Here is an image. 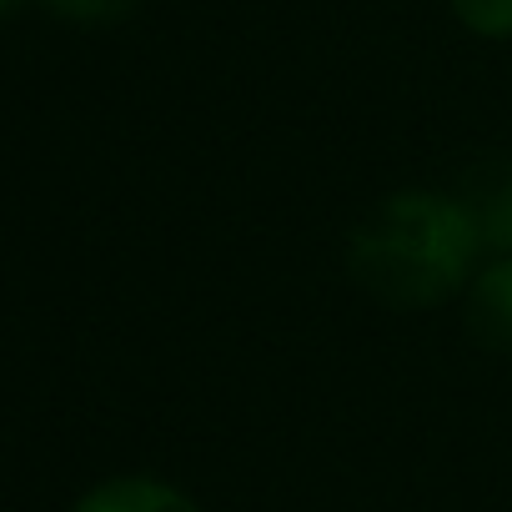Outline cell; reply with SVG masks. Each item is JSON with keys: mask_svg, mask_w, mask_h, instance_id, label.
<instances>
[{"mask_svg": "<svg viewBox=\"0 0 512 512\" xmlns=\"http://www.w3.org/2000/svg\"><path fill=\"white\" fill-rule=\"evenodd\" d=\"M467 332L487 352H512V256L482 267L467 292Z\"/></svg>", "mask_w": 512, "mask_h": 512, "instance_id": "2", "label": "cell"}, {"mask_svg": "<svg viewBox=\"0 0 512 512\" xmlns=\"http://www.w3.org/2000/svg\"><path fill=\"white\" fill-rule=\"evenodd\" d=\"M16 6H21V0H0V16H11Z\"/></svg>", "mask_w": 512, "mask_h": 512, "instance_id": "7", "label": "cell"}, {"mask_svg": "<svg viewBox=\"0 0 512 512\" xmlns=\"http://www.w3.org/2000/svg\"><path fill=\"white\" fill-rule=\"evenodd\" d=\"M452 11L472 36H487V41L512 36V0H452Z\"/></svg>", "mask_w": 512, "mask_h": 512, "instance_id": "5", "label": "cell"}, {"mask_svg": "<svg viewBox=\"0 0 512 512\" xmlns=\"http://www.w3.org/2000/svg\"><path fill=\"white\" fill-rule=\"evenodd\" d=\"M76 512H201V507L156 477H116V482H101L96 492H86L76 502Z\"/></svg>", "mask_w": 512, "mask_h": 512, "instance_id": "3", "label": "cell"}, {"mask_svg": "<svg viewBox=\"0 0 512 512\" xmlns=\"http://www.w3.org/2000/svg\"><path fill=\"white\" fill-rule=\"evenodd\" d=\"M482 251V231L467 201L437 191H397L372 206L352 241V282L397 312H422L467 287V272Z\"/></svg>", "mask_w": 512, "mask_h": 512, "instance_id": "1", "label": "cell"}, {"mask_svg": "<svg viewBox=\"0 0 512 512\" xmlns=\"http://www.w3.org/2000/svg\"><path fill=\"white\" fill-rule=\"evenodd\" d=\"M46 6L76 26H116V21L141 11V0H46Z\"/></svg>", "mask_w": 512, "mask_h": 512, "instance_id": "6", "label": "cell"}, {"mask_svg": "<svg viewBox=\"0 0 512 512\" xmlns=\"http://www.w3.org/2000/svg\"><path fill=\"white\" fill-rule=\"evenodd\" d=\"M467 206H472V216H477L482 246L512 256V171H502V176H482V191H477Z\"/></svg>", "mask_w": 512, "mask_h": 512, "instance_id": "4", "label": "cell"}]
</instances>
